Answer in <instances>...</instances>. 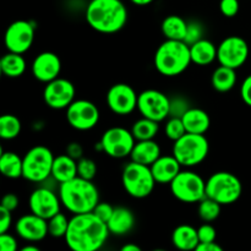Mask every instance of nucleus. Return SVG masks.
Instances as JSON below:
<instances>
[{"label":"nucleus","mask_w":251,"mask_h":251,"mask_svg":"<svg viewBox=\"0 0 251 251\" xmlns=\"http://www.w3.org/2000/svg\"><path fill=\"white\" fill-rule=\"evenodd\" d=\"M109 234L107 223L93 212H87L74 215L70 218L64 239L74 251H96L104 245Z\"/></svg>","instance_id":"obj_1"},{"label":"nucleus","mask_w":251,"mask_h":251,"mask_svg":"<svg viewBox=\"0 0 251 251\" xmlns=\"http://www.w3.org/2000/svg\"><path fill=\"white\" fill-rule=\"evenodd\" d=\"M86 20L95 31L115 33L126 24L127 9L122 0H91Z\"/></svg>","instance_id":"obj_2"},{"label":"nucleus","mask_w":251,"mask_h":251,"mask_svg":"<svg viewBox=\"0 0 251 251\" xmlns=\"http://www.w3.org/2000/svg\"><path fill=\"white\" fill-rule=\"evenodd\" d=\"M59 198L64 207L73 215L92 212L100 202V191L92 180L81 176L59 184Z\"/></svg>","instance_id":"obj_3"},{"label":"nucleus","mask_w":251,"mask_h":251,"mask_svg":"<svg viewBox=\"0 0 251 251\" xmlns=\"http://www.w3.org/2000/svg\"><path fill=\"white\" fill-rule=\"evenodd\" d=\"M191 63L190 46L184 41L166 39L154 54V66L157 71L168 77L183 74Z\"/></svg>","instance_id":"obj_4"},{"label":"nucleus","mask_w":251,"mask_h":251,"mask_svg":"<svg viewBox=\"0 0 251 251\" xmlns=\"http://www.w3.org/2000/svg\"><path fill=\"white\" fill-rule=\"evenodd\" d=\"M122 183L125 191L135 199H145L150 196L157 184L151 167L134 161L127 163L123 169Z\"/></svg>","instance_id":"obj_5"},{"label":"nucleus","mask_w":251,"mask_h":251,"mask_svg":"<svg viewBox=\"0 0 251 251\" xmlns=\"http://www.w3.org/2000/svg\"><path fill=\"white\" fill-rule=\"evenodd\" d=\"M242 193V181L229 172H217L206 181V196L213 199L222 206L237 202Z\"/></svg>","instance_id":"obj_6"},{"label":"nucleus","mask_w":251,"mask_h":251,"mask_svg":"<svg viewBox=\"0 0 251 251\" xmlns=\"http://www.w3.org/2000/svg\"><path fill=\"white\" fill-rule=\"evenodd\" d=\"M210 151V144L205 135L186 132L174 141L173 154L183 167H195L202 163Z\"/></svg>","instance_id":"obj_7"},{"label":"nucleus","mask_w":251,"mask_h":251,"mask_svg":"<svg viewBox=\"0 0 251 251\" xmlns=\"http://www.w3.org/2000/svg\"><path fill=\"white\" fill-rule=\"evenodd\" d=\"M24 174L22 178L32 183H43L51 176L54 154L48 147L34 146L26 152L24 157Z\"/></svg>","instance_id":"obj_8"},{"label":"nucleus","mask_w":251,"mask_h":251,"mask_svg":"<svg viewBox=\"0 0 251 251\" xmlns=\"http://www.w3.org/2000/svg\"><path fill=\"white\" fill-rule=\"evenodd\" d=\"M169 185L174 198L181 202L195 203L206 198V181L193 171H181Z\"/></svg>","instance_id":"obj_9"},{"label":"nucleus","mask_w":251,"mask_h":251,"mask_svg":"<svg viewBox=\"0 0 251 251\" xmlns=\"http://www.w3.org/2000/svg\"><path fill=\"white\" fill-rule=\"evenodd\" d=\"M100 142L104 153L119 159L130 157L136 144V139L132 135L131 130L122 126H113L105 130Z\"/></svg>","instance_id":"obj_10"},{"label":"nucleus","mask_w":251,"mask_h":251,"mask_svg":"<svg viewBox=\"0 0 251 251\" xmlns=\"http://www.w3.org/2000/svg\"><path fill=\"white\" fill-rule=\"evenodd\" d=\"M137 110L142 117L161 123L169 117L171 98L158 90H145L137 98Z\"/></svg>","instance_id":"obj_11"},{"label":"nucleus","mask_w":251,"mask_h":251,"mask_svg":"<svg viewBox=\"0 0 251 251\" xmlns=\"http://www.w3.org/2000/svg\"><path fill=\"white\" fill-rule=\"evenodd\" d=\"M100 109L93 102L87 100H74L66 108V119L70 126L80 131L93 129L100 122Z\"/></svg>","instance_id":"obj_12"},{"label":"nucleus","mask_w":251,"mask_h":251,"mask_svg":"<svg viewBox=\"0 0 251 251\" xmlns=\"http://www.w3.org/2000/svg\"><path fill=\"white\" fill-rule=\"evenodd\" d=\"M249 58V46L239 36H229L223 39L217 47V60L220 65L239 69Z\"/></svg>","instance_id":"obj_13"},{"label":"nucleus","mask_w":251,"mask_h":251,"mask_svg":"<svg viewBox=\"0 0 251 251\" xmlns=\"http://www.w3.org/2000/svg\"><path fill=\"white\" fill-rule=\"evenodd\" d=\"M34 41V26L26 20H17L5 32V47L9 51L24 54L29 50Z\"/></svg>","instance_id":"obj_14"},{"label":"nucleus","mask_w":251,"mask_h":251,"mask_svg":"<svg viewBox=\"0 0 251 251\" xmlns=\"http://www.w3.org/2000/svg\"><path fill=\"white\" fill-rule=\"evenodd\" d=\"M75 86L71 81L56 77L46 85L43 100L51 109H66L75 100Z\"/></svg>","instance_id":"obj_15"},{"label":"nucleus","mask_w":251,"mask_h":251,"mask_svg":"<svg viewBox=\"0 0 251 251\" xmlns=\"http://www.w3.org/2000/svg\"><path fill=\"white\" fill-rule=\"evenodd\" d=\"M137 98L134 88L127 83H115L107 92V104L118 115H129L137 109Z\"/></svg>","instance_id":"obj_16"},{"label":"nucleus","mask_w":251,"mask_h":251,"mask_svg":"<svg viewBox=\"0 0 251 251\" xmlns=\"http://www.w3.org/2000/svg\"><path fill=\"white\" fill-rule=\"evenodd\" d=\"M61 205L63 203L59 195H56L51 189L46 188V186H41L32 191L28 199L31 212L46 220H49L54 215L60 212Z\"/></svg>","instance_id":"obj_17"},{"label":"nucleus","mask_w":251,"mask_h":251,"mask_svg":"<svg viewBox=\"0 0 251 251\" xmlns=\"http://www.w3.org/2000/svg\"><path fill=\"white\" fill-rule=\"evenodd\" d=\"M15 230H16V234L24 240L32 243L41 242L49 234L48 220L31 212L28 215L22 216L16 221Z\"/></svg>","instance_id":"obj_18"},{"label":"nucleus","mask_w":251,"mask_h":251,"mask_svg":"<svg viewBox=\"0 0 251 251\" xmlns=\"http://www.w3.org/2000/svg\"><path fill=\"white\" fill-rule=\"evenodd\" d=\"M60 73V58L51 51H43V53L38 54L32 63V74L41 82H50L59 77Z\"/></svg>","instance_id":"obj_19"},{"label":"nucleus","mask_w":251,"mask_h":251,"mask_svg":"<svg viewBox=\"0 0 251 251\" xmlns=\"http://www.w3.org/2000/svg\"><path fill=\"white\" fill-rule=\"evenodd\" d=\"M181 164L178 159L172 156H161L151 166L152 174L157 184H171L173 179L181 172Z\"/></svg>","instance_id":"obj_20"},{"label":"nucleus","mask_w":251,"mask_h":251,"mask_svg":"<svg viewBox=\"0 0 251 251\" xmlns=\"http://www.w3.org/2000/svg\"><path fill=\"white\" fill-rule=\"evenodd\" d=\"M161 156V147L154 140H142L136 141L130 158L137 163L151 167Z\"/></svg>","instance_id":"obj_21"},{"label":"nucleus","mask_w":251,"mask_h":251,"mask_svg":"<svg viewBox=\"0 0 251 251\" xmlns=\"http://www.w3.org/2000/svg\"><path fill=\"white\" fill-rule=\"evenodd\" d=\"M108 229H109L110 234L114 235H125L134 228L135 226V216L131 212V210L126 207H119L114 208L112 217H110L109 222L107 223Z\"/></svg>","instance_id":"obj_22"},{"label":"nucleus","mask_w":251,"mask_h":251,"mask_svg":"<svg viewBox=\"0 0 251 251\" xmlns=\"http://www.w3.org/2000/svg\"><path fill=\"white\" fill-rule=\"evenodd\" d=\"M186 132L190 134H202L208 131L211 125L210 115L200 108H189L181 117Z\"/></svg>","instance_id":"obj_23"},{"label":"nucleus","mask_w":251,"mask_h":251,"mask_svg":"<svg viewBox=\"0 0 251 251\" xmlns=\"http://www.w3.org/2000/svg\"><path fill=\"white\" fill-rule=\"evenodd\" d=\"M51 176L56 183L61 184L77 176V161L69 154H60L54 158Z\"/></svg>","instance_id":"obj_24"},{"label":"nucleus","mask_w":251,"mask_h":251,"mask_svg":"<svg viewBox=\"0 0 251 251\" xmlns=\"http://www.w3.org/2000/svg\"><path fill=\"white\" fill-rule=\"evenodd\" d=\"M172 243L179 250H195L200 243L198 229L189 225L178 226L172 234Z\"/></svg>","instance_id":"obj_25"},{"label":"nucleus","mask_w":251,"mask_h":251,"mask_svg":"<svg viewBox=\"0 0 251 251\" xmlns=\"http://www.w3.org/2000/svg\"><path fill=\"white\" fill-rule=\"evenodd\" d=\"M191 61L196 65L206 66L217 59V47L208 39H200L190 46Z\"/></svg>","instance_id":"obj_26"},{"label":"nucleus","mask_w":251,"mask_h":251,"mask_svg":"<svg viewBox=\"0 0 251 251\" xmlns=\"http://www.w3.org/2000/svg\"><path fill=\"white\" fill-rule=\"evenodd\" d=\"M0 172L9 179L21 178L24 174V158L15 152H1L0 156Z\"/></svg>","instance_id":"obj_27"},{"label":"nucleus","mask_w":251,"mask_h":251,"mask_svg":"<svg viewBox=\"0 0 251 251\" xmlns=\"http://www.w3.org/2000/svg\"><path fill=\"white\" fill-rule=\"evenodd\" d=\"M0 70L6 77H20L26 71V60L22 54L9 51L2 55L1 60H0Z\"/></svg>","instance_id":"obj_28"},{"label":"nucleus","mask_w":251,"mask_h":251,"mask_svg":"<svg viewBox=\"0 0 251 251\" xmlns=\"http://www.w3.org/2000/svg\"><path fill=\"white\" fill-rule=\"evenodd\" d=\"M211 83L218 92H229L237 83V71L235 69L220 65L213 71Z\"/></svg>","instance_id":"obj_29"},{"label":"nucleus","mask_w":251,"mask_h":251,"mask_svg":"<svg viewBox=\"0 0 251 251\" xmlns=\"http://www.w3.org/2000/svg\"><path fill=\"white\" fill-rule=\"evenodd\" d=\"M162 33L166 39H174V41H184L188 31V22L180 16L171 15L167 16L162 22Z\"/></svg>","instance_id":"obj_30"},{"label":"nucleus","mask_w":251,"mask_h":251,"mask_svg":"<svg viewBox=\"0 0 251 251\" xmlns=\"http://www.w3.org/2000/svg\"><path fill=\"white\" fill-rule=\"evenodd\" d=\"M159 131V123L156 120L149 119L142 117L141 119L136 120L131 127V132L136 141L142 140H154Z\"/></svg>","instance_id":"obj_31"},{"label":"nucleus","mask_w":251,"mask_h":251,"mask_svg":"<svg viewBox=\"0 0 251 251\" xmlns=\"http://www.w3.org/2000/svg\"><path fill=\"white\" fill-rule=\"evenodd\" d=\"M21 120L14 114H4L0 117V137L2 140H14L21 134Z\"/></svg>","instance_id":"obj_32"},{"label":"nucleus","mask_w":251,"mask_h":251,"mask_svg":"<svg viewBox=\"0 0 251 251\" xmlns=\"http://www.w3.org/2000/svg\"><path fill=\"white\" fill-rule=\"evenodd\" d=\"M221 207L222 205L215 201L213 199L207 198L199 202V217L203 221V222H213L217 220L221 215Z\"/></svg>","instance_id":"obj_33"},{"label":"nucleus","mask_w":251,"mask_h":251,"mask_svg":"<svg viewBox=\"0 0 251 251\" xmlns=\"http://www.w3.org/2000/svg\"><path fill=\"white\" fill-rule=\"evenodd\" d=\"M69 223H70V220H68V217L64 213L58 212L48 220L49 235L54 238H65Z\"/></svg>","instance_id":"obj_34"},{"label":"nucleus","mask_w":251,"mask_h":251,"mask_svg":"<svg viewBox=\"0 0 251 251\" xmlns=\"http://www.w3.org/2000/svg\"><path fill=\"white\" fill-rule=\"evenodd\" d=\"M164 134L172 141H176L186 134V129L181 118L169 117L166 126H164Z\"/></svg>","instance_id":"obj_35"},{"label":"nucleus","mask_w":251,"mask_h":251,"mask_svg":"<svg viewBox=\"0 0 251 251\" xmlns=\"http://www.w3.org/2000/svg\"><path fill=\"white\" fill-rule=\"evenodd\" d=\"M77 176L83 179L93 180L97 176V164L91 158H80L77 161Z\"/></svg>","instance_id":"obj_36"},{"label":"nucleus","mask_w":251,"mask_h":251,"mask_svg":"<svg viewBox=\"0 0 251 251\" xmlns=\"http://www.w3.org/2000/svg\"><path fill=\"white\" fill-rule=\"evenodd\" d=\"M202 33L203 29L202 26H201L199 22L191 21L188 22V31H186V36L184 42H185L188 46H191V44L196 43L198 41L202 39Z\"/></svg>","instance_id":"obj_37"},{"label":"nucleus","mask_w":251,"mask_h":251,"mask_svg":"<svg viewBox=\"0 0 251 251\" xmlns=\"http://www.w3.org/2000/svg\"><path fill=\"white\" fill-rule=\"evenodd\" d=\"M198 234L200 243L216 242V238H217L216 228L208 222H205L203 225H201L200 227L198 228Z\"/></svg>","instance_id":"obj_38"},{"label":"nucleus","mask_w":251,"mask_h":251,"mask_svg":"<svg viewBox=\"0 0 251 251\" xmlns=\"http://www.w3.org/2000/svg\"><path fill=\"white\" fill-rule=\"evenodd\" d=\"M189 108L191 107L183 97L173 98V100H171V112H169V117L181 118L185 114V112Z\"/></svg>","instance_id":"obj_39"},{"label":"nucleus","mask_w":251,"mask_h":251,"mask_svg":"<svg viewBox=\"0 0 251 251\" xmlns=\"http://www.w3.org/2000/svg\"><path fill=\"white\" fill-rule=\"evenodd\" d=\"M114 208L115 207H113V206L108 202H98L92 212L95 213L100 220H102L103 222L108 223L110 217H112L113 212H114Z\"/></svg>","instance_id":"obj_40"},{"label":"nucleus","mask_w":251,"mask_h":251,"mask_svg":"<svg viewBox=\"0 0 251 251\" xmlns=\"http://www.w3.org/2000/svg\"><path fill=\"white\" fill-rule=\"evenodd\" d=\"M220 10L223 16L234 17L239 12V1L238 0H221Z\"/></svg>","instance_id":"obj_41"},{"label":"nucleus","mask_w":251,"mask_h":251,"mask_svg":"<svg viewBox=\"0 0 251 251\" xmlns=\"http://www.w3.org/2000/svg\"><path fill=\"white\" fill-rule=\"evenodd\" d=\"M19 245L14 235L10 233H0V250L1 251H16Z\"/></svg>","instance_id":"obj_42"},{"label":"nucleus","mask_w":251,"mask_h":251,"mask_svg":"<svg viewBox=\"0 0 251 251\" xmlns=\"http://www.w3.org/2000/svg\"><path fill=\"white\" fill-rule=\"evenodd\" d=\"M11 211L6 210L2 206H0V233L9 232L10 227L12 225Z\"/></svg>","instance_id":"obj_43"},{"label":"nucleus","mask_w":251,"mask_h":251,"mask_svg":"<svg viewBox=\"0 0 251 251\" xmlns=\"http://www.w3.org/2000/svg\"><path fill=\"white\" fill-rule=\"evenodd\" d=\"M240 96H242L243 102L251 107V75L243 81L240 86Z\"/></svg>","instance_id":"obj_44"},{"label":"nucleus","mask_w":251,"mask_h":251,"mask_svg":"<svg viewBox=\"0 0 251 251\" xmlns=\"http://www.w3.org/2000/svg\"><path fill=\"white\" fill-rule=\"evenodd\" d=\"M19 203H20V200L19 198H17V195H15V194H6V195H4V198H2L1 200V205L4 208H6V210L9 211H15L17 207H19Z\"/></svg>","instance_id":"obj_45"},{"label":"nucleus","mask_w":251,"mask_h":251,"mask_svg":"<svg viewBox=\"0 0 251 251\" xmlns=\"http://www.w3.org/2000/svg\"><path fill=\"white\" fill-rule=\"evenodd\" d=\"M66 154H69L70 157H73L74 159L78 161L80 158L83 157V149L78 142H71L66 147Z\"/></svg>","instance_id":"obj_46"},{"label":"nucleus","mask_w":251,"mask_h":251,"mask_svg":"<svg viewBox=\"0 0 251 251\" xmlns=\"http://www.w3.org/2000/svg\"><path fill=\"white\" fill-rule=\"evenodd\" d=\"M196 251H222V247L218 245L216 242H210V243H199V245L196 247Z\"/></svg>","instance_id":"obj_47"},{"label":"nucleus","mask_w":251,"mask_h":251,"mask_svg":"<svg viewBox=\"0 0 251 251\" xmlns=\"http://www.w3.org/2000/svg\"><path fill=\"white\" fill-rule=\"evenodd\" d=\"M122 251H141V248H140L137 244L129 243V244H125L124 247L122 248Z\"/></svg>","instance_id":"obj_48"},{"label":"nucleus","mask_w":251,"mask_h":251,"mask_svg":"<svg viewBox=\"0 0 251 251\" xmlns=\"http://www.w3.org/2000/svg\"><path fill=\"white\" fill-rule=\"evenodd\" d=\"M130 1L135 5H139V6H145V5L151 4V2L154 1V0H130Z\"/></svg>","instance_id":"obj_49"},{"label":"nucleus","mask_w":251,"mask_h":251,"mask_svg":"<svg viewBox=\"0 0 251 251\" xmlns=\"http://www.w3.org/2000/svg\"><path fill=\"white\" fill-rule=\"evenodd\" d=\"M22 251H39V248L34 247V245H26L21 249Z\"/></svg>","instance_id":"obj_50"}]
</instances>
